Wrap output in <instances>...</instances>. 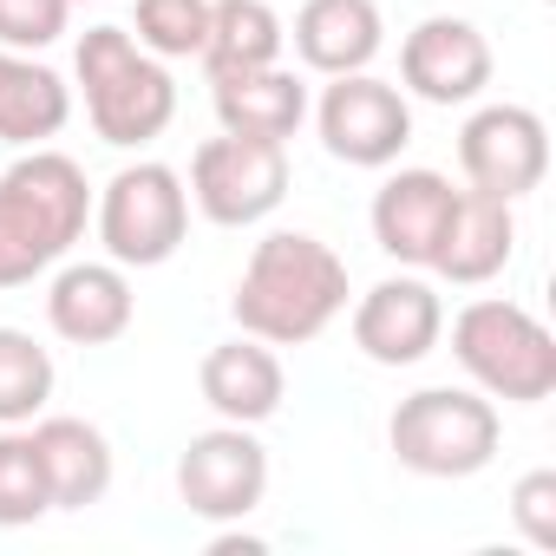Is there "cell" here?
I'll return each mask as SVG.
<instances>
[{
    "label": "cell",
    "instance_id": "d4e9b609",
    "mask_svg": "<svg viewBox=\"0 0 556 556\" xmlns=\"http://www.w3.org/2000/svg\"><path fill=\"white\" fill-rule=\"evenodd\" d=\"M73 21V0H0V47L47 53Z\"/></svg>",
    "mask_w": 556,
    "mask_h": 556
},
{
    "label": "cell",
    "instance_id": "4316f807",
    "mask_svg": "<svg viewBox=\"0 0 556 556\" xmlns=\"http://www.w3.org/2000/svg\"><path fill=\"white\" fill-rule=\"evenodd\" d=\"M73 8H79V0H73Z\"/></svg>",
    "mask_w": 556,
    "mask_h": 556
},
{
    "label": "cell",
    "instance_id": "277c9868",
    "mask_svg": "<svg viewBox=\"0 0 556 556\" xmlns=\"http://www.w3.org/2000/svg\"><path fill=\"white\" fill-rule=\"evenodd\" d=\"M452 354L465 367V380L484 400H510V406H536L556 393V334L504 295H484L471 308H458L452 321Z\"/></svg>",
    "mask_w": 556,
    "mask_h": 556
},
{
    "label": "cell",
    "instance_id": "4fadbf2b",
    "mask_svg": "<svg viewBox=\"0 0 556 556\" xmlns=\"http://www.w3.org/2000/svg\"><path fill=\"white\" fill-rule=\"evenodd\" d=\"M47 321L60 341L73 348H112L131 334L138 321V295H131V275L105 255V262H66L47 289Z\"/></svg>",
    "mask_w": 556,
    "mask_h": 556
},
{
    "label": "cell",
    "instance_id": "ac0fdd59",
    "mask_svg": "<svg viewBox=\"0 0 556 556\" xmlns=\"http://www.w3.org/2000/svg\"><path fill=\"white\" fill-rule=\"evenodd\" d=\"M34 452H40V471H47V491H53V510H86L112 491V439L92 426V419H73V413H40L34 419Z\"/></svg>",
    "mask_w": 556,
    "mask_h": 556
},
{
    "label": "cell",
    "instance_id": "ba28073f",
    "mask_svg": "<svg viewBox=\"0 0 556 556\" xmlns=\"http://www.w3.org/2000/svg\"><path fill=\"white\" fill-rule=\"evenodd\" d=\"M315 131H321L328 157H341L354 170H387L413 144V105L400 86H387L374 73H341L321 86Z\"/></svg>",
    "mask_w": 556,
    "mask_h": 556
},
{
    "label": "cell",
    "instance_id": "e0dca14e",
    "mask_svg": "<svg viewBox=\"0 0 556 556\" xmlns=\"http://www.w3.org/2000/svg\"><path fill=\"white\" fill-rule=\"evenodd\" d=\"M295 53L308 73L341 79V73H367L387 47V21L380 0H302V14L289 27Z\"/></svg>",
    "mask_w": 556,
    "mask_h": 556
},
{
    "label": "cell",
    "instance_id": "9c48e42d",
    "mask_svg": "<svg viewBox=\"0 0 556 556\" xmlns=\"http://www.w3.org/2000/svg\"><path fill=\"white\" fill-rule=\"evenodd\" d=\"M177 497L190 517L203 523H242L249 510H262L268 497V452L255 439V426H210L184 445L177 458Z\"/></svg>",
    "mask_w": 556,
    "mask_h": 556
},
{
    "label": "cell",
    "instance_id": "603a6c76",
    "mask_svg": "<svg viewBox=\"0 0 556 556\" xmlns=\"http://www.w3.org/2000/svg\"><path fill=\"white\" fill-rule=\"evenodd\" d=\"M47 510H53V491H47L34 432L0 426V530H27V523H40Z\"/></svg>",
    "mask_w": 556,
    "mask_h": 556
},
{
    "label": "cell",
    "instance_id": "3957f363",
    "mask_svg": "<svg viewBox=\"0 0 556 556\" xmlns=\"http://www.w3.org/2000/svg\"><path fill=\"white\" fill-rule=\"evenodd\" d=\"M73 73H79V92H86V118L105 144L138 151V144L170 131L177 79L157 53H144L131 40V27H92L73 53Z\"/></svg>",
    "mask_w": 556,
    "mask_h": 556
},
{
    "label": "cell",
    "instance_id": "5bb4252c",
    "mask_svg": "<svg viewBox=\"0 0 556 556\" xmlns=\"http://www.w3.org/2000/svg\"><path fill=\"white\" fill-rule=\"evenodd\" d=\"M452 203H458V184H452L445 170H426V164L393 170V177L374 190V210H367L374 242H380L400 268H432V249H439V236H445Z\"/></svg>",
    "mask_w": 556,
    "mask_h": 556
},
{
    "label": "cell",
    "instance_id": "cb8c5ba5",
    "mask_svg": "<svg viewBox=\"0 0 556 556\" xmlns=\"http://www.w3.org/2000/svg\"><path fill=\"white\" fill-rule=\"evenodd\" d=\"M131 34L157 60H197L210 34V0H138Z\"/></svg>",
    "mask_w": 556,
    "mask_h": 556
},
{
    "label": "cell",
    "instance_id": "2e32d148",
    "mask_svg": "<svg viewBox=\"0 0 556 556\" xmlns=\"http://www.w3.org/2000/svg\"><path fill=\"white\" fill-rule=\"evenodd\" d=\"M197 387H203V406L229 426H262L282 413L289 400V367L268 341L255 334H236V341H216L197 367Z\"/></svg>",
    "mask_w": 556,
    "mask_h": 556
},
{
    "label": "cell",
    "instance_id": "44dd1931",
    "mask_svg": "<svg viewBox=\"0 0 556 556\" xmlns=\"http://www.w3.org/2000/svg\"><path fill=\"white\" fill-rule=\"evenodd\" d=\"M289 27L268 0H210V34H203V73L229 79V73H255V66H282Z\"/></svg>",
    "mask_w": 556,
    "mask_h": 556
},
{
    "label": "cell",
    "instance_id": "5b68a950",
    "mask_svg": "<svg viewBox=\"0 0 556 556\" xmlns=\"http://www.w3.org/2000/svg\"><path fill=\"white\" fill-rule=\"evenodd\" d=\"M387 445L419 478H478L504 445V419L478 387H419L393 406Z\"/></svg>",
    "mask_w": 556,
    "mask_h": 556
},
{
    "label": "cell",
    "instance_id": "30bf717a",
    "mask_svg": "<svg viewBox=\"0 0 556 556\" xmlns=\"http://www.w3.org/2000/svg\"><path fill=\"white\" fill-rule=\"evenodd\" d=\"M458 170L471 190L517 203L549 177V125L530 105H478L458 131Z\"/></svg>",
    "mask_w": 556,
    "mask_h": 556
},
{
    "label": "cell",
    "instance_id": "d6986e66",
    "mask_svg": "<svg viewBox=\"0 0 556 556\" xmlns=\"http://www.w3.org/2000/svg\"><path fill=\"white\" fill-rule=\"evenodd\" d=\"M210 105H216V125L223 131L268 138V144H289L308 125V86L289 66H255V73L210 79Z\"/></svg>",
    "mask_w": 556,
    "mask_h": 556
},
{
    "label": "cell",
    "instance_id": "52a82bcc",
    "mask_svg": "<svg viewBox=\"0 0 556 556\" xmlns=\"http://www.w3.org/2000/svg\"><path fill=\"white\" fill-rule=\"evenodd\" d=\"M190 203L216 223V229H249L262 216L282 210L289 197V144H268V138H203L190 157Z\"/></svg>",
    "mask_w": 556,
    "mask_h": 556
},
{
    "label": "cell",
    "instance_id": "ffe728a7",
    "mask_svg": "<svg viewBox=\"0 0 556 556\" xmlns=\"http://www.w3.org/2000/svg\"><path fill=\"white\" fill-rule=\"evenodd\" d=\"M66 118H73V86L47 60L0 47V144L34 151V144L60 138Z\"/></svg>",
    "mask_w": 556,
    "mask_h": 556
},
{
    "label": "cell",
    "instance_id": "484cf974",
    "mask_svg": "<svg viewBox=\"0 0 556 556\" xmlns=\"http://www.w3.org/2000/svg\"><path fill=\"white\" fill-rule=\"evenodd\" d=\"M510 517L530 549H556V471H523L510 491Z\"/></svg>",
    "mask_w": 556,
    "mask_h": 556
},
{
    "label": "cell",
    "instance_id": "9a60e30c",
    "mask_svg": "<svg viewBox=\"0 0 556 556\" xmlns=\"http://www.w3.org/2000/svg\"><path fill=\"white\" fill-rule=\"evenodd\" d=\"M510 255H517V203L465 184L445 216V236L432 249V275L452 289H484L491 275L510 268Z\"/></svg>",
    "mask_w": 556,
    "mask_h": 556
},
{
    "label": "cell",
    "instance_id": "7a4b0ae2",
    "mask_svg": "<svg viewBox=\"0 0 556 556\" xmlns=\"http://www.w3.org/2000/svg\"><path fill=\"white\" fill-rule=\"evenodd\" d=\"M92 223V184L66 151L34 144L0 170V289H27L60 268Z\"/></svg>",
    "mask_w": 556,
    "mask_h": 556
},
{
    "label": "cell",
    "instance_id": "7402d4cb",
    "mask_svg": "<svg viewBox=\"0 0 556 556\" xmlns=\"http://www.w3.org/2000/svg\"><path fill=\"white\" fill-rule=\"evenodd\" d=\"M60 367L27 328H0V426H34L53 406Z\"/></svg>",
    "mask_w": 556,
    "mask_h": 556
},
{
    "label": "cell",
    "instance_id": "8992f818",
    "mask_svg": "<svg viewBox=\"0 0 556 556\" xmlns=\"http://www.w3.org/2000/svg\"><path fill=\"white\" fill-rule=\"evenodd\" d=\"M92 229H99V242L118 268H164L190 236V190L170 164L138 157L99 190Z\"/></svg>",
    "mask_w": 556,
    "mask_h": 556
},
{
    "label": "cell",
    "instance_id": "7c38bea8",
    "mask_svg": "<svg viewBox=\"0 0 556 556\" xmlns=\"http://www.w3.org/2000/svg\"><path fill=\"white\" fill-rule=\"evenodd\" d=\"M491 40L458 14H426L400 47V79L426 105H471L491 86Z\"/></svg>",
    "mask_w": 556,
    "mask_h": 556
},
{
    "label": "cell",
    "instance_id": "8fae6325",
    "mask_svg": "<svg viewBox=\"0 0 556 556\" xmlns=\"http://www.w3.org/2000/svg\"><path fill=\"white\" fill-rule=\"evenodd\" d=\"M445 341V302L426 275H387L354 302V348L374 367H419Z\"/></svg>",
    "mask_w": 556,
    "mask_h": 556
},
{
    "label": "cell",
    "instance_id": "6da1fadb",
    "mask_svg": "<svg viewBox=\"0 0 556 556\" xmlns=\"http://www.w3.org/2000/svg\"><path fill=\"white\" fill-rule=\"evenodd\" d=\"M229 315L268 348H308L348 315V262L308 229H275L255 242Z\"/></svg>",
    "mask_w": 556,
    "mask_h": 556
}]
</instances>
